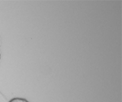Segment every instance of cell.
I'll list each match as a JSON object with an SVG mask.
<instances>
[{
    "label": "cell",
    "mask_w": 122,
    "mask_h": 102,
    "mask_svg": "<svg viewBox=\"0 0 122 102\" xmlns=\"http://www.w3.org/2000/svg\"><path fill=\"white\" fill-rule=\"evenodd\" d=\"M9 102H29L25 98H21V97H15L12 98L11 100L9 101Z\"/></svg>",
    "instance_id": "cell-1"
}]
</instances>
